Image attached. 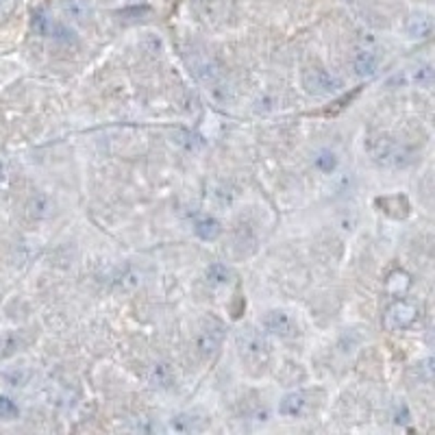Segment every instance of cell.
<instances>
[{
    "mask_svg": "<svg viewBox=\"0 0 435 435\" xmlns=\"http://www.w3.org/2000/svg\"><path fill=\"white\" fill-rule=\"evenodd\" d=\"M150 14V7L148 5H142V7H129V9H122L120 11V18L122 20H142L144 16Z\"/></svg>",
    "mask_w": 435,
    "mask_h": 435,
    "instance_id": "obj_24",
    "label": "cell"
},
{
    "mask_svg": "<svg viewBox=\"0 0 435 435\" xmlns=\"http://www.w3.org/2000/svg\"><path fill=\"white\" fill-rule=\"evenodd\" d=\"M33 31L48 40H55L59 44H74L76 37L74 31H70L66 24H61L53 18H48L44 11H35L33 14Z\"/></svg>",
    "mask_w": 435,
    "mask_h": 435,
    "instance_id": "obj_6",
    "label": "cell"
},
{
    "mask_svg": "<svg viewBox=\"0 0 435 435\" xmlns=\"http://www.w3.org/2000/svg\"><path fill=\"white\" fill-rule=\"evenodd\" d=\"M20 416V409L18 405L7 399V396H0V420H14Z\"/></svg>",
    "mask_w": 435,
    "mask_h": 435,
    "instance_id": "obj_23",
    "label": "cell"
},
{
    "mask_svg": "<svg viewBox=\"0 0 435 435\" xmlns=\"http://www.w3.org/2000/svg\"><path fill=\"white\" fill-rule=\"evenodd\" d=\"M172 144L178 146L183 152H187V155H196V152L204 150V146H207V142H204L198 133H191L185 129H176L172 133Z\"/></svg>",
    "mask_w": 435,
    "mask_h": 435,
    "instance_id": "obj_12",
    "label": "cell"
},
{
    "mask_svg": "<svg viewBox=\"0 0 435 435\" xmlns=\"http://www.w3.org/2000/svg\"><path fill=\"white\" fill-rule=\"evenodd\" d=\"M170 429L174 433H191V431H200L202 422L198 416H189V414H178L170 420Z\"/></svg>",
    "mask_w": 435,
    "mask_h": 435,
    "instance_id": "obj_19",
    "label": "cell"
},
{
    "mask_svg": "<svg viewBox=\"0 0 435 435\" xmlns=\"http://www.w3.org/2000/svg\"><path fill=\"white\" fill-rule=\"evenodd\" d=\"M303 89L309 96H318V98H327V96H336L338 92H342V79L336 74H331L327 70H320V68H314V70H305L303 72Z\"/></svg>",
    "mask_w": 435,
    "mask_h": 435,
    "instance_id": "obj_3",
    "label": "cell"
},
{
    "mask_svg": "<svg viewBox=\"0 0 435 435\" xmlns=\"http://www.w3.org/2000/svg\"><path fill=\"white\" fill-rule=\"evenodd\" d=\"M305 407H307L305 392H290V394L283 396V399H281L279 414L285 416V418H298V416L305 414Z\"/></svg>",
    "mask_w": 435,
    "mask_h": 435,
    "instance_id": "obj_13",
    "label": "cell"
},
{
    "mask_svg": "<svg viewBox=\"0 0 435 435\" xmlns=\"http://www.w3.org/2000/svg\"><path fill=\"white\" fill-rule=\"evenodd\" d=\"M414 83L418 85V87H425V89H431V85H433V68L429 66H420L416 72H414Z\"/></svg>",
    "mask_w": 435,
    "mask_h": 435,
    "instance_id": "obj_22",
    "label": "cell"
},
{
    "mask_svg": "<svg viewBox=\"0 0 435 435\" xmlns=\"http://www.w3.org/2000/svg\"><path fill=\"white\" fill-rule=\"evenodd\" d=\"M202 3H209V0H202Z\"/></svg>",
    "mask_w": 435,
    "mask_h": 435,
    "instance_id": "obj_26",
    "label": "cell"
},
{
    "mask_svg": "<svg viewBox=\"0 0 435 435\" xmlns=\"http://www.w3.org/2000/svg\"><path fill=\"white\" fill-rule=\"evenodd\" d=\"M405 31L412 40H427V37L433 33V18L425 11H418V14H412L407 18Z\"/></svg>",
    "mask_w": 435,
    "mask_h": 435,
    "instance_id": "obj_10",
    "label": "cell"
},
{
    "mask_svg": "<svg viewBox=\"0 0 435 435\" xmlns=\"http://www.w3.org/2000/svg\"><path fill=\"white\" fill-rule=\"evenodd\" d=\"M194 233L196 237H200L202 242H215L222 235V224L211 215H202L194 222Z\"/></svg>",
    "mask_w": 435,
    "mask_h": 435,
    "instance_id": "obj_15",
    "label": "cell"
},
{
    "mask_svg": "<svg viewBox=\"0 0 435 435\" xmlns=\"http://www.w3.org/2000/svg\"><path fill=\"white\" fill-rule=\"evenodd\" d=\"M377 207L386 215L394 217V220H405L409 211H412V204H409L405 194H392V196L377 198Z\"/></svg>",
    "mask_w": 435,
    "mask_h": 435,
    "instance_id": "obj_9",
    "label": "cell"
},
{
    "mask_svg": "<svg viewBox=\"0 0 435 435\" xmlns=\"http://www.w3.org/2000/svg\"><path fill=\"white\" fill-rule=\"evenodd\" d=\"M353 68H355V74L362 76V79H370V76H375L377 70H379L377 53H373V50H368V48L357 50V55L353 59Z\"/></svg>",
    "mask_w": 435,
    "mask_h": 435,
    "instance_id": "obj_11",
    "label": "cell"
},
{
    "mask_svg": "<svg viewBox=\"0 0 435 435\" xmlns=\"http://www.w3.org/2000/svg\"><path fill=\"white\" fill-rule=\"evenodd\" d=\"M204 279H207V283L209 285H226L228 281H231V270L226 268V263H220V261H215V263H209L207 266V270H204Z\"/></svg>",
    "mask_w": 435,
    "mask_h": 435,
    "instance_id": "obj_18",
    "label": "cell"
},
{
    "mask_svg": "<svg viewBox=\"0 0 435 435\" xmlns=\"http://www.w3.org/2000/svg\"><path fill=\"white\" fill-rule=\"evenodd\" d=\"M0 178H3V163H0Z\"/></svg>",
    "mask_w": 435,
    "mask_h": 435,
    "instance_id": "obj_25",
    "label": "cell"
},
{
    "mask_svg": "<svg viewBox=\"0 0 435 435\" xmlns=\"http://www.w3.org/2000/svg\"><path fill=\"white\" fill-rule=\"evenodd\" d=\"M418 305L409 298H399L388 307L386 316H383V327L388 331H405L418 320Z\"/></svg>",
    "mask_w": 435,
    "mask_h": 435,
    "instance_id": "obj_4",
    "label": "cell"
},
{
    "mask_svg": "<svg viewBox=\"0 0 435 435\" xmlns=\"http://www.w3.org/2000/svg\"><path fill=\"white\" fill-rule=\"evenodd\" d=\"M368 150H370V155H373V161L388 170H403L407 165L414 163V152L390 137L370 139Z\"/></svg>",
    "mask_w": 435,
    "mask_h": 435,
    "instance_id": "obj_1",
    "label": "cell"
},
{
    "mask_svg": "<svg viewBox=\"0 0 435 435\" xmlns=\"http://www.w3.org/2000/svg\"><path fill=\"white\" fill-rule=\"evenodd\" d=\"M237 351L248 366H266L270 360V344L255 329H246L237 336Z\"/></svg>",
    "mask_w": 435,
    "mask_h": 435,
    "instance_id": "obj_2",
    "label": "cell"
},
{
    "mask_svg": "<svg viewBox=\"0 0 435 435\" xmlns=\"http://www.w3.org/2000/svg\"><path fill=\"white\" fill-rule=\"evenodd\" d=\"M63 11H66V16H70L74 22H87L94 16V9L87 0H66V3H63Z\"/></svg>",
    "mask_w": 435,
    "mask_h": 435,
    "instance_id": "obj_16",
    "label": "cell"
},
{
    "mask_svg": "<svg viewBox=\"0 0 435 435\" xmlns=\"http://www.w3.org/2000/svg\"><path fill=\"white\" fill-rule=\"evenodd\" d=\"M189 68H191V72H194V76H196V79L202 85H207V89L222 81V68H220V63H217L207 53H194V55H191L189 57Z\"/></svg>",
    "mask_w": 435,
    "mask_h": 435,
    "instance_id": "obj_7",
    "label": "cell"
},
{
    "mask_svg": "<svg viewBox=\"0 0 435 435\" xmlns=\"http://www.w3.org/2000/svg\"><path fill=\"white\" fill-rule=\"evenodd\" d=\"M148 381H150V386L152 388H157V390H168L172 388V383H174V370L170 364H165V362H159L150 368V373H148Z\"/></svg>",
    "mask_w": 435,
    "mask_h": 435,
    "instance_id": "obj_14",
    "label": "cell"
},
{
    "mask_svg": "<svg viewBox=\"0 0 435 435\" xmlns=\"http://www.w3.org/2000/svg\"><path fill=\"white\" fill-rule=\"evenodd\" d=\"M29 213L33 217H48L50 213H53V204H50V200L46 196L40 194L29 202Z\"/></svg>",
    "mask_w": 435,
    "mask_h": 435,
    "instance_id": "obj_21",
    "label": "cell"
},
{
    "mask_svg": "<svg viewBox=\"0 0 435 435\" xmlns=\"http://www.w3.org/2000/svg\"><path fill=\"white\" fill-rule=\"evenodd\" d=\"M386 287L390 294H394V296H403V294L412 287V277L403 270H394L386 281Z\"/></svg>",
    "mask_w": 435,
    "mask_h": 435,
    "instance_id": "obj_20",
    "label": "cell"
},
{
    "mask_svg": "<svg viewBox=\"0 0 435 435\" xmlns=\"http://www.w3.org/2000/svg\"><path fill=\"white\" fill-rule=\"evenodd\" d=\"M224 325L220 320L215 318H207L202 322V327L198 329V336H196V346L198 353L202 357H213L217 351H220L222 342H224Z\"/></svg>",
    "mask_w": 435,
    "mask_h": 435,
    "instance_id": "obj_5",
    "label": "cell"
},
{
    "mask_svg": "<svg viewBox=\"0 0 435 435\" xmlns=\"http://www.w3.org/2000/svg\"><path fill=\"white\" fill-rule=\"evenodd\" d=\"M261 327L268 336H274V338H281V340L296 336V322H294V318L287 311H281V309L268 311L261 318Z\"/></svg>",
    "mask_w": 435,
    "mask_h": 435,
    "instance_id": "obj_8",
    "label": "cell"
},
{
    "mask_svg": "<svg viewBox=\"0 0 435 435\" xmlns=\"http://www.w3.org/2000/svg\"><path fill=\"white\" fill-rule=\"evenodd\" d=\"M338 155L333 150H329V148H322V150H318L316 155H314V168L320 170L322 174H331V172H336L338 168Z\"/></svg>",
    "mask_w": 435,
    "mask_h": 435,
    "instance_id": "obj_17",
    "label": "cell"
}]
</instances>
